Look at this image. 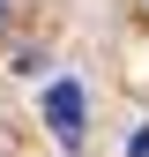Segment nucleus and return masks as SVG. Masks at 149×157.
<instances>
[{
	"label": "nucleus",
	"mask_w": 149,
	"mask_h": 157,
	"mask_svg": "<svg viewBox=\"0 0 149 157\" xmlns=\"http://www.w3.org/2000/svg\"><path fill=\"white\" fill-rule=\"evenodd\" d=\"M127 157H149V127H134V142H127Z\"/></svg>",
	"instance_id": "f03ea898"
},
{
	"label": "nucleus",
	"mask_w": 149,
	"mask_h": 157,
	"mask_svg": "<svg viewBox=\"0 0 149 157\" xmlns=\"http://www.w3.org/2000/svg\"><path fill=\"white\" fill-rule=\"evenodd\" d=\"M45 127L60 135L67 150H74V142L89 135V97H82V82H74V75H60V82L45 90Z\"/></svg>",
	"instance_id": "f257e3e1"
}]
</instances>
